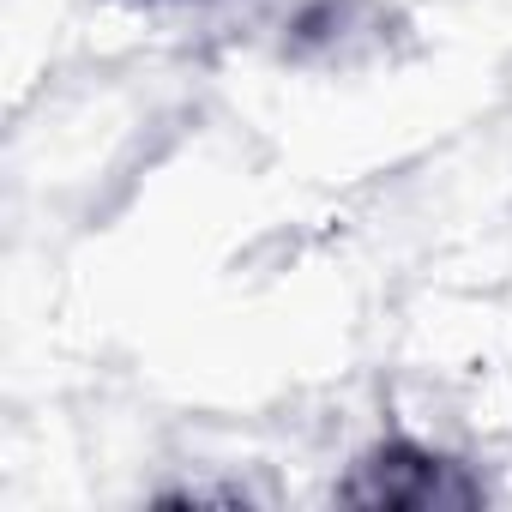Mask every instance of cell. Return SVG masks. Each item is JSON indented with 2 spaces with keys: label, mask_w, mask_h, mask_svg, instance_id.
Wrapping results in <instances>:
<instances>
[{
  "label": "cell",
  "mask_w": 512,
  "mask_h": 512,
  "mask_svg": "<svg viewBox=\"0 0 512 512\" xmlns=\"http://www.w3.org/2000/svg\"><path fill=\"white\" fill-rule=\"evenodd\" d=\"M476 488L458 482L452 464L422 458L410 446H392L380 458L362 464V476L350 482V500H374V506H440V500H470Z\"/></svg>",
  "instance_id": "cell-1"
}]
</instances>
